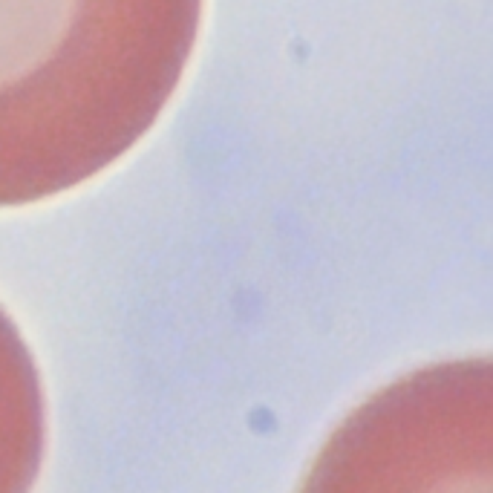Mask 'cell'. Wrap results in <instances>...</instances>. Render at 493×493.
<instances>
[{"instance_id": "cell-1", "label": "cell", "mask_w": 493, "mask_h": 493, "mask_svg": "<svg viewBox=\"0 0 493 493\" xmlns=\"http://www.w3.org/2000/svg\"><path fill=\"white\" fill-rule=\"evenodd\" d=\"M199 17L202 0H0V208L122 159L171 101Z\"/></svg>"}, {"instance_id": "cell-2", "label": "cell", "mask_w": 493, "mask_h": 493, "mask_svg": "<svg viewBox=\"0 0 493 493\" xmlns=\"http://www.w3.org/2000/svg\"><path fill=\"white\" fill-rule=\"evenodd\" d=\"M493 366L462 358L372 395L332 433L300 493H490Z\"/></svg>"}, {"instance_id": "cell-3", "label": "cell", "mask_w": 493, "mask_h": 493, "mask_svg": "<svg viewBox=\"0 0 493 493\" xmlns=\"http://www.w3.org/2000/svg\"><path fill=\"white\" fill-rule=\"evenodd\" d=\"M43 456V395L15 323L0 309V493H29Z\"/></svg>"}]
</instances>
